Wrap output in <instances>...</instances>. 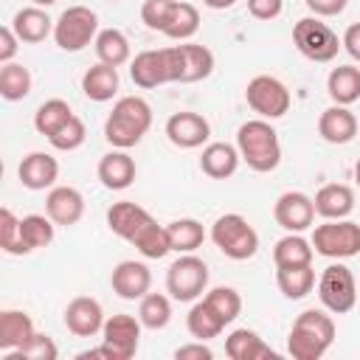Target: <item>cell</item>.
<instances>
[{
	"label": "cell",
	"mask_w": 360,
	"mask_h": 360,
	"mask_svg": "<svg viewBox=\"0 0 360 360\" xmlns=\"http://www.w3.org/2000/svg\"><path fill=\"white\" fill-rule=\"evenodd\" d=\"M186 326H188L191 338H197V340H211V338H219L228 323L214 312V307H211L205 298H200V301L191 304V309H188V315H186Z\"/></svg>",
	"instance_id": "obj_30"
},
{
	"label": "cell",
	"mask_w": 360,
	"mask_h": 360,
	"mask_svg": "<svg viewBox=\"0 0 360 360\" xmlns=\"http://www.w3.org/2000/svg\"><path fill=\"white\" fill-rule=\"evenodd\" d=\"M0 248L11 256H22L28 253L25 242H22V228H20V217H14L11 208H0Z\"/></svg>",
	"instance_id": "obj_40"
},
{
	"label": "cell",
	"mask_w": 360,
	"mask_h": 360,
	"mask_svg": "<svg viewBox=\"0 0 360 360\" xmlns=\"http://www.w3.org/2000/svg\"><path fill=\"white\" fill-rule=\"evenodd\" d=\"M110 284H112V292L127 298V301H135V298H143L152 287V273L143 262H135V259H127V262H118L112 267V276H110Z\"/></svg>",
	"instance_id": "obj_17"
},
{
	"label": "cell",
	"mask_w": 360,
	"mask_h": 360,
	"mask_svg": "<svg viewBox=\"0 0 360 360\" xmlns=\"http://www.w3.org/2000/svg\"><path fill=\"white\" fill-rule=\"evenodd\" d=\"M31 3H34V6H42V8H48V6H53L56 0H31Z\"/></svg>",
	"instance_id": "obj_51"
},
{
	"label": "cell",
	"mask_w": 360,
	"mask_h": 360,
	"mask_svg": "<svg viewBox=\"0 0 360 360\" xmlns=\"http://www.w3.org/2000/svg\"><path fill=\"white\" fill-rule=\"evenodd\" d=\"M225 354L231 360H276V352L253 329H233L225 338Z\"/></svg>",
	"instance_id": "obj_27"
},
{
	"label": "cell",
	"mask_w": 360,
	"mask_h": 360,
	"mask_svg": "<svg viewBox=\"0 0 360 360\" xmlns=\"http://www.w3.org/2000/svg\"><path fill=\"white\" fill-rule=\"evenodd\" d=\"M197 31H200V11H197V6L177 0V6H174V11H172V17H169L163 34H166L169 39L186 42V39H191Z\"/></svg>",
	"instance_id": "obj_36"
},
{
	"label": "cell",
	"mask_w": 360,
	"mask_h": 360,
	"mask_svg": "<svg viewBox=\"0 0 360 360\" xmlns=\"http://www.w3.org/2000/svg\"><path fill=\"white\" fill-rule=\"evenodd\" d=\"M98 180L104 188L110 191H124L135 183V160L127 155V149H115V152H107L101 160H98Z\"/></svg>",
	"instance_id": "obj_21"
},
{
	"label": "cell",
	"mask_w": 360,
	"mask_h": 360,
	"mask_svg": "<svg viewBox=\"0 0 360 360\" xmlns=\"http://www.w3.org/2000/svg\"><path fill=\"white\" fill-rule=\"evenodd\" d=\"M17 48H20V37L14 34L11 25H3L0 28V65L11 62L17 56Z\"/></svg>",
	"instance_id": "obj_46"
},
{
	"label": "cell",
	"mask_w": 360,
	"mask_h": 360,
	"mask_svg": "<svg viewBox=\"0 0 360 360\" xmlns=\"http://www.w3.org/2000/svg\"><path fill=\"white\" fill-rule=\"evenodd\" d=\"M354 180H357V186H360V158H357V163H354Z\"/></svg>",
	"instance_id": "obj_52"
},
{
	"label": "cell",
	"mask_w": 360,
	"mask_h": 360,
	"mask_svg": "<svg viewBox=\"0 0 360 360\" xmlns=\"http://www.w3.org/2000/svg\"><path fill=\"white\" fill-rule=\"evenodd\" d=\"M315 214L323 219H346L354 211V191L346 183H326L315 194Z\"/></svg>",
	"instance_id": "obj_23"
},
{
	"label": "cell",
	"mask_w": 360,
	"mask_h": 360,
	"mask_svg": "<svg viewBox=\"0 0 360 360\" xmlns=\"http://www.w3.org/2000/svg\"><path fill=\"white\" fill-rule=\"evenodd\" d=\"M309 242L326 259H352L360 253V225L352 219H326L315 225Z\"/></svg>",
	"instance_id": "obj_10"
},
{
	"label": "cell",
	"mask_w": 360,
	"mask_h": 360,
	"mask_svg": "<svg viewBox=\"0 0 360 360\" xmlns=\"http://www.w3.org/2000/svg\"><path fill=\"white\" fill-rule=\"evenodd\" d=\"M273 217L287 233H301L315 222V202L304 191H284L273 205Z\"/></svg>",
	"instance_id": "obj_14"
},
{
	"label": "cell",
	"mask_w": 360,
	"mask_h": 360,
	"mask_svg": "<svg viewBox=\"0 0 360 360\" xmlns=\"http://www.w3.org/2000/svg\"><path fill=\"white\" fill-rule=\"evenodd\" d=\"M141 318H132L127 312L110 315L101 329V346L79 352V360L87 357H104V360H132L141 343Z\"/></svg>",
	"instance_id": "obj_5"
},
{
	"label": "cell",
	"mask_w": 360,
	"mask_h": 360,
	"mask_svg": "<svg viewBox=\"0 0 360 360\" xmlns=\"http://www.w3.org/2000/svg\"><path fill=\"white\" fill-rule=\"evenodd\" d=\"M174 6H177V0H143V6H141V20H143V25L163 34V28H166V22H169Z\"/></svg>",
	"instance_id": "obj_44"
},
{
	"label": "cell",
	"mask_w": 360,
	"mask_h": 360,
	"mask_svg": "<svg viewBox=\"0 0 360 360\" xmlns=\"http://www.w3.org/2000/svg\"><path fill=\"white\" fill-rule=\"evenodd\" d=\"M174 357H177V360H211L214 352L200 340V343H186V346L174 349Z\"/></svg>",
	"instance_id": "obj_48"
},
{
	"label": "cell",
	"mask_w": 360,
	"mask_h": 360,
	"mask_svg": "<svg viewBox=\"0 0 360 360\" xmlns=\"http://www.w3.org/2000/svg\"><path fill=\"white\" fill-rule=\"evenodd\" d=\"M335 343V321L323 309H304L287 338V352L292 360H321Z\"/></svg>",
	"instance_id": "obj_2"
},
{
	"label": "cell",
	"mask_w": 360,
	"mask_h": 360,
	"mask_svg": "<svg viewBox=\"0 0 360 360\" xmlns=\"http://www.w3.org/2000/svg\"><path fill=\"white\" fill-rule=\"evenodd\" d=\"M318 298L335 315L349 312L357 304V281H354L352 270L340 262L323 267V273L318 278Z\"/></svg>",
	"instance_id": "obj_12"
},
{
	"label": "cell",
	"mask_w": 360,
	"mask_h": 360,
	"mask_svg": "<svg viewBox=\"0 0 360 360\" xmlns=\"http://www.w3.org/2000/svg\"><path fill=\"white\" fill-rule=\"evenodd\" d=\"M82 90L90 101H98V104L110 101L118 93V68L104 65V62L87 68L84 76H82Z\"/></svg>",
	"instance_id": "obj_28"
},
{
	"label": "cell",
	"mask_w": 360,
	"mask_h": 360,
	"mask_svg": "<svg viewBox=\"0 0 360 360\" xmlns=\"http://www.w3.org/2000/svg\"><path fill=\"white\" fill-rule=\"evenodd\" d=\"M14 34L20 37V42H42L48 34H53V20L48 17V11L42 6H25L14 14L11 20Z\"/></svg>",
	"instance_id": "obj_26"
},
{
	"label": "cell",
	"mask_w": 360,
	"mask_h": 360,
	"mask_svg": "<svg viewBox=\"0 0 360 360\" xmlns=\"http://www.w3.org/2000/svg\"><path fill=\"white\" fill-rule=\"evenodd\" d=\"M236 149L242 155V160L248 163V169L253 172H273L281 163V143H278V132L270 127L267 118H253L245 121L236 129Z\"/></svg>",
	"instance_id": "obj_4"
},
{
	"label": "cell",
	"mask_w": 360,
	"mask_h": 360,
	"mask_svg": "<svg viewBox=\"0 0 360 360\" xmlns=\"http://www.w3.org/2000/svg\"><path fill=\"white\" fill-rule=\"evenodd\" d=\"M45 214L56 225H76L84 217V197L73 186H53L45 197Z\"/></svg>",
	"instance_id": "obj_19"
},
{
	"label": "cell",
	"mask_w": 360,
	"mask_h": 360,
	"mask_svg": "<svg viewBox=\"0 0 360 360\" xmlns=\"http://www.w3.org/2000/svg\"><path fill=\"white\" fill-rule=\"evenodd\" d=\"M93 45H96L98 62H104V65L121 68L124 62H129V39H127V34L118 31V28H104V31H98V37H96Z\"/></svg>",
	"instance_id": "obj_33"
},
{
	"label": "cell",
	"mask_w": 360,
	"mask_h": 360,
	"mask_svg": "<svg viewBox=\"0 0 360 360\" xmlns=\"http://www.w3.org/2000/svg\"><path fill=\"white\" fill-rule=\"evenodd\" d=\"M8 360H56L59 357V349H56V343H53V338H48V335H42V332H37L22 349H17V352H8L6 354Z\"/></svg>",
	"instance_id": "obj_43"
},
{
	"label": "cell",
	"mask_w": 360,
	"mask_h": 360,
	"mask_svg": "<svg viewBox=\"0 0 360 360\" xmlns=\"http://www.w3.org/2000/svg\"><path fill=\"white\" fill-rule=\"evenodd\" d=\"M70 115H73V110H70V104H68L65 98H48V101H42V104L37 107V112H34V129H37L39 135L51 138L59 127H65V124L70 121Z\"/></svg>",
	"instance_id": "obj_35"
},
{
	"label": "cell",
	"mask_w": 360,
	"mask_h": 360,
	"mask_svg": "<svg viewBox=\"0 0 360 360\" xmlns=\"http://www.w3.org/2000/svg\"><path fill=\"white\" fill-rule=\"evenodd\" d=\"M312 242L304 239L301 233H287L276 242L273 248V262L276 267H295V264H312Z\"/></svg>",
	"instance_id": "obj_31"
},
{
	"label": "cell",
	"mask_w": 360,
	"mask_h": 360,
	"mask_svg": "<svg viewBox=\"0 0 360 360\" xmlns=\"http://www.w3.org/2000/svg\"><path fill=\"white\" fill-rule=\"evenodd\" d=\"M104 309L96 298L90 295H76L68 307H65V326L68 332H73L76 338H93L104 329Z\"/></svg>",
	"instance_id": "obj_16"
},
{
	"label": "cell",
	"mask_w": 360,
	"mask_h": 360,
	"mask_svg": "<svg viewBox=\"0 0 360 360\" xmlns=\"http://www.w3.org/2000/svg\"><path fill=\"white\" fill-rule=\"evenodd\" d=\"M343 48H346V53L354 59V62H360V22H352L346 31H343Z\"/></svg>",
	"instance_id": "obj_49"
},
{
	"label": "cell",
	"mask_w": 360,
	"mask_h": 360,
	"mask_svg": "<svg viewBox=\"0 0 360 360\" xmlns=\"http://www.w3.org/2000/svg\"><path fill=\"white\" fill-rule=\"evenodd\" d=\"M318 135L326 141V143H335V146H343L349 141H354L357 135V118L349 107L343 104H332L321 112L318 118Z\"/></svg>",
	"instance_id": "obj_20"
},
{
	"label": "cell",
	"mask_w": 360,
	"mask_h": 360,
	"mask_svg": "<svg viewBox=\"0 0 360 360\" xmlns=\"http://www.w3.org/2000/svg\"><path fill=\"white\" fill-rule=\"evenodd\" d=\"M304 3L315 17H338V14H343L349 0H304Z\"/></svg>",
	"instance_id": "obj_47"
},
{
	"label": "cell",
	"mask_w": 360,
	"mask_h": 360,
	"mask_svg": "<svg viewBox=\"0 0 360 360\" xmlns=\"http://www.w3.org/2000/svg\"><path fill=\"white\" fill-rule=\"evenodd\" d=\"M17 177H20V183H22L25 188H31V191H45V188H51V186L56 183V177H59V163H56V158L48 155V152H31V155H25V158L20 160Z\"/></svg>",
	"instance_id": "obj_18"
},
{
	"label": "cell",
	"mask_w": 360,
	"mask_h": 360,
	"mask_svg": "<svg viewBox=\"0 0 360 360\" xmlns=\"http://www.w3.org/2000/svg\"><path fill=\"white\" fill-rule=\"evenodd\" d=\"M53 225H56V222H53L48 214H28V217L20 219L22 242H25L28 253L37 250V248H48V245L53 242Z\"/></svg>",
	"instance_id": "obj_39"
},
{
	"label": "cell",
	"mask_w": 360,
	"mask_h": 360,
	"mask_svg": "<svg viewBox=\"0 0 360 360\" xmlns=\"http://www.w3.org/2000/svg\"><path fill=\"white\" fill-rule=\"evenodd\" d=\"M107 225L115 236H121L124 242L135 245L138 253L143 259H163L169 250H172V242H169V231L163 225L155 222V217L132 202V200H118L107 208Z\"/></svg>",
	"instance_id": "obj_1"
},
{
	"label": "cell",
	"mask_w": 360,
	"mask_h": 360,
	"mask_svg": "<svg viewBox=\"0 0 360 360\" xmlns=\"http://www.w3.org/2000/svg\"><path fill=\"white\" fill-rule=\"evenodd\" d=\"M276 284H278V290L287 298L298 301V298H304V295L312 292V287H315V270H312V264L276 267Z\"/></svg>",
	"instance_id": "obj_32"
},
{
	"label": "cell",
	"mask_w": 360,
	"mask_h": 360,
	"mask_svg": "<svg viewBox=\"0 0 360 360\" xmlns=\"http://www.w3.org/2000/svg\"><path fill=\"white\" fill-rule=\"evenodd\" d=\"M245 98H248L253 112H259L262 118H270V121L281 118L292 104V96H290L287 84L276 76H267V73H259L248 82Z\"/></svg>",
	"instance_id": "obj_13"
},
{
	"label": "cell",
	"mask_w": 360,
	"mask_h": 360,
	"mask_svg": "<svg viewBox=\"0 0 360 360\" xmlns=\"http://www.w3.org/2000/svg\"><path fill=\"white\" fill-rule=\"evenodd\" d=\"M96 37H98V17L87 6H68L53 22V42L68 53H79L82 48L96 42Z\"/></svg>",
	"instance_id": "obj_8"
},
{
	"label": "cell",
	"mask_w": 360,
	"mask_h": 360,
	"mask_svg": "<svg viewBox=\"0 0 360 360\" xmlns=\"http://www.w3.org/2000/svg\"><path fill=\"white\" fill-rule=\"evenodd\" d=\"M34 335L37 332H34V321L28 312H22V309H3L0 312V349L6 354L22 349Z\"/></svg>",
	"instance_id": "obj_24"
},
{
	"label": "cell",
	"mask_w": 360,
	"mask_h": 360,
	"mask_svg": "<svg viewBox=\"0 0 360 360\" xmlns=\"http://www.w3.org/2000/svg\"><path fill=\"white\" fill-rule=\"evenodd\" d=\"M205 301L214 307V312L225 321V323H233L242 312V295L233 290V287H214L205 292Z\"/></svg>",
	"instance_id": "obj_41"
},
{
	"label": "cell",
	"mask_w": 360,
	"mask_h": 360,
	"mask_svg": "<svg viewBox=\"0 0 360 360\" xmlns=\"http://www.w3.org/2000/svg\"><path fill=\"white\" fill-rule=\"evenodd\" d=\"M84 138H87L84 121H82L79 115H70V121H68L65 127H59L48 141H51V146L59 149V152H73V149H79V146L84 143Z\"/></svg>",
	"instance_id": "obj_42"
},
{
	"label": "cell",
	"mask_w": 360,
	"mask_h": 360,
	"mask_svg": "<svg viewBox=\"0 0 360 360\" xmlns=\"http://www.w3.org/2000/svg\"><path fill=\"white\" fill-rule=\"evenodd\" d=\"M177 53H180V84L202 82L214 73V53L205 45L183 42L177 45Z\"/></svg>",
	"instance_id": "obj_25"
},
{
	"label": "cell",
	"mask_w": 360,
	"mask_h": 360,
	"mask_svg": "<svg viewBox=\"0 0 360 360\" xmlns=\"http://www.w3.org/2000/svg\"><path fill=\"white\" fill-rule=\"evenodd\" d=\"M152 127V107L141 96H124L112 104V112L104 121V138L115 149L135 146Z\"/></svg>",
	"instance_id": "obj_3"
},
{
	"label": "cell",
	"mask_w": 360,
	"mask_h": 360,
	"mask_svg": "<svg viewBox=\"0 0 360 360\" xmlns=\"http://www.w3.org/2000/svg\"><path fill=\"white\" fill-rule=\"evenodd\" d=\"M208 287V264L194 256L183 253L177 262L169 264L166 273V290L174 301H197Z\"/></svg>",
	"instance_id": "obj_11"
},
{
	"label": "cell",
	"mask_w": 360,
	"mask_h": 360,
	"mask_svg": "<svg viewBox=\"0 0 360 360\" xmlns=\"http://www.w3.org/2000/svg\"><path fill=\"white\" fill-rule=\"evenodd\" d=\"M239 160H242V155H239L236 146H231V143H225V141H214V143H208V146L202 149V155H200V169H202V174H208L211 180H228V177L236 174Z\"/></svg>",
	"instance_id": "obj_22"
},
{
	"label": "cell",
	"mask_w": 360,
	"mask_h": 360,
	"mask_svg": "<svg viewBox=\"0 0 360 360\" xmlns=\"http://www.w3.org/2000/svg\"><path fill=\"white\" fill-rule=\"evenodd\" d=\"M129 76L138 87L152 90L169 82H180V53L177 45L158 48V51H141L129 62Z\"/></svg>",
	"instance_id": "obj_7"
},
{
	"label": "cell",
	"mask_w": 360,
	"mask_h": 360,
	"mask_svg": "<svg viewBox=\"0 0 360 360\" xmlns=\"http://www.w3.org/2000/svg\"><path fill=\"white\" fill-rule=\"evenodd\" d=\"M202 3H205L208 8H217V11H219V8H231L236 0H202Z\"/></svg>",
	"instance_id": "obj_50"
},
{
	"label": "cell",
	"mask_w": 360,
	"mask_h": 360,
	"mask_svg": "<svg viewBox=\"0 0 360 360\" xmlns=\"http://www.w3.org/2000/svg\"><path fill=\"white\" fill-rule=\"evenodd\" d=\"M166 231H169L172 250H177V253H194V250L205 242V228H202V222H197V219H191V217H183V219L169 222Z\"/></svg>",
	"instance_id": "obj_34"
},
{
	"label": "cell",
	"mask_w": 360,
	"mask_h": 360,
	"mask_svg": "<svg viewBox=\"0 0 360 360\" xmlns=\"http://www.w3.org/2000/svg\"><path fill=\"white\" fill-rule=\"evenodd\" d=\"M292 42H295L298 53L307 56L309 62H332L338 56V51L343 48L338 34L321 17H301L292 25Z\"/></svg>",
	"instance_id": "obj_9"
},
{
	"label": "cell",
	"mask_w": 360,
	"mask_h": 360,
	"mask_svg": "<svg viewBox=\"0 0 360 360\" xmlns=\"http://www.w3.org/2000/svg\"><path fill=\"white\" fill-rule=\"evenodd\" d=\"M326 93L335 104H354L360 98V68L354 65H338L326 76Z\"/></svg>",
	"instance_id": "obj_29"
},
{
	"label": "cell",
	"mask_w": 360,
	"mask_h": 360,
	"mask_svg": "<svg viewBox=\"0 0 360 360\" xmlns=\"http://www.w3.org/2000/svg\"><path fill=\"white\" fill-rule=\"evenodd\" d=\"M138 318H141V323L146 329H155V332L163 329V326H169V321H172V301H169V295H163V292H146L141 298Z\"/></svg>",
	"instance_id": "obj_38"
},
{
	"label": "cell",
	"mask_w": 360,
	"mask_h": 360,
	"mask_svg": "<svg viewBox=\"0 0 360 360\" xmlns=\"http://www.w3.org/2000/svg\"><path fill=\"white\" fill-rule=\"evenodd\" d=\"M211 242L233 262H245L259 250V233L242 214H222L211 225Z\"/></svg>",
	"instance_id": "obj_6"
},
{
	"label": "cell",
	"mask_w": 360,
	"mask_h": 360,
	"mask_svg": "<svg viewBox=\"0 0 360 360\" xmlns=\"http://www.w3.org/2000/svg\"><path fill=\"white\" fill-rule=\"evenodd\" d=\"M31 93V73L25 65L6 62L0 68V96L6 101H22Z\"/></svg>",
	"instance_id": "obj_37"
},
{
	"label": "cell",
	"mask_w": 360,
	"mask_h": 360,
	"mask_svg": "<svg viewBox=\"0 0 360 360\" xmlns=\"http://www.w3.org/2000/svg\"><path fill=\"white\" fill-rule=\"evenodd\" d=\"M284 8V0H248V11L256 20H276Z\"/></svg>",
	"instance_id": "obj_45"
},
{
	"label": "cell",
	"mask_w": 360,
	"mask_h": 360,
	"mask_svg": "<svg viewBox=\"0 0 360 360\" xmlns=\"http://www.w3.org/2000/svg\"><path fill=\"white\" fill-rule=\"evenodd\" d=\"M166 138L180 149H197L211 138V124L200 112L180 110L166 121Z\"/></svg>",
	"instance_id": "obj_15"
}]
</instances>
